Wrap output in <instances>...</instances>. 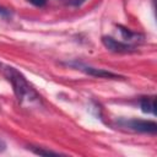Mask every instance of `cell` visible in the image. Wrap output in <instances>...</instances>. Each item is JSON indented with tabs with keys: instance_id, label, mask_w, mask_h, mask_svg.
Listing matches in <instances>:
<instances>
[{
	"instance_id": "cell-9",
	"label": "cell",
	"mask_w": 157,
	"mask_h": 157,
	"mask_svg": "<svg viewBox=\"0 0 157 157\" xmlns=\"http://www.w3.org/2000/svg\"><path fill=\"white\" fill-rule=\"evenodd\" d=\"M10 15H11V12H10L7 9L0 6V16H2V17H9Z\"/></svg>"
},
{
	"instance_id": "cell-12",
	"label": "cell",
	"mask_w": 157,
	"mask_h": 157,
	"mask_svg": "<svg viewBox=\"0 0 157 157\" xmlns=\"http://www.w3.org/2000/svg\"><path fill=\"white\" fill-rule=\"evenodd\" d=\"M0 66H1V64H0Z\"/></svg>"
},
{
	"instance_id": "cell-7",
	"label": "cell",
	"mask_w": 157,
	"mask_h": 157,
	"mask_svg": "<svg viewBox=\"0 0 157 157\" xmlns=\"http://www.w3.org/2000/svg\"><path fill=\"white\" fill-rule=\"evenodd\" d=\"M32 151L36 155H39V156H59L60 155L59 152H54V151L45 150V148H37V147H33Z\"/></svg>"
},
{
	"instance_id": "cell-2",
	"label": "cell",
	"mask_w": 157,
	"mask_h": 157,
	"mask_svg": "<svg viewBox=\"0 0 157 157\" xmlns=\"http://www.w3.org/2000/svg\"><path fill=\"white\" fill-rule=\"evenodd\" d=\"M123 126L137 131V132H147V134H156L157 124L152 120H140V119H130L121 121Z\"/></svg>"
},
{
	"instance_id": "cell-5",
	"label": "cell",
	"mask_w": 157,
	"mask_h": 157,
	"mask_svg": "<svg viewBox=\"0 0 157 157\" xmlns=\"http://www.w3.org/2000/svg\"><path fill=\"white\" fill-rule=\"evenodd\" d=\"M140 107H141V110L144 113H147V114H152L155 115L156 114V105H155V97H144L140 102Z\"/></svg>"
},
{
	"instance_id": "cell-11",
	"label": "cell",
	"mask_w": 157,
	"mask_h": 157,
	"mask_svg": "<svg viewBox=\"0 0 157 157\" xmlns=\"http://www.w3.org/2000/svg\"><path fill=\"white\" fill-rule=\"evenodd\" d=\"M5 150V144L2 142V140H0V152H2Z\"/></svg>"
},
{
	"instance_id": "cell-10",
	"label": "cell",
	"mask_w": 157,
	"mask_h": 157,
	"mask_svg": "<svg viewBox=\"0 0 157 157\" xmlns=\"http://www.w3.org/2000/svg\"><path fill=\"white\" fill-rule=\"evenodd\" d=\"M83 1H85V0H74V1H72V4L77 6V5H81V4L83 2Z\"/></svg>"
},
{
	"instance_id": "cell-8",
	"label": "cell",
	"mask_w": 157,
	"mask_h": 157,
	"mask_svg": "<svg viewBox=\"0 0 157 157\" xmlns=\"http://www.w3.org/2000/svg\"><path fill=\"white\" fill-rule=\"evenodd\" d=\"M47 1H48V0H28V2H31L32 5H34V6H38V7H40V6H44V5L47 4Z\"/></svg>"
},
{
	"instance_id": "cell-3",
	"label": "cell",
	"mask_w": 157,
	"mask_h": 157,
	"mask_svg": "<svg viewBox=\"0 0 157 157\" xmlns=\"http://www.w3.org/2000/svg\"><path fill=\"white\" fill-rule=\"evenodd\" d=\"M102 43L104 44V47L107 49H109L110 52H114V53H130L134 50V47L131 44L119 42L112 37H103Z\"/></svg>"
},
{
	"instance_id": "cell-6",
	"label": "cell",
	"mask_w": 157,
	"mask_h": 157,
	"mask_svg": "<svg viewBox=\"0 0 157 157\" xmlns=\"http://www.w3.org/2000/svg\"><path fill=\"white\" fill-rule=\"evenodd\" d=\"M118 28H119V31H120V33H121V36L125 40H136V38H139L137 33H134V32H131L130 29H128L123 26H118Z\"/></svg>"
},
{
	"instance_id": "cell-1",
	"label": "cell",
	"mask_w": 157,
	"mask_h": 157,
	"mask_svg": "<svg viewBox=\"0 0 157 157\" xmlns=\"http://www.w3.org/2000/svg\"><path fill=\"white\" fill-rule=\"evenodd\" d=\"M5 76L11 82V85L13 87V92L21 103H26L28 105H32V104L39 102V96L29 86V83L27 82L25 76L21 72H18L15 67L7 66L5 69Z\"/></svg>"
},
{
	"instance_id": "cell-4",
	"label": "cell",
	"mask_w": 157,
	"mask_h": 157,
	"mask_svg": "<svg viewBox=\"0 0 157 157\" xmlns=\"http://www.w3.org/2000/svg\"><path fill=\"white\" fill-rule=\"evenodd\" d=\"M76 67L80 69V70H82L83 72L91 75V76H96V77H99V78H114V80H117V78H124L123 76L117 75V74L110 72V71H107L104 69H97V67L86 66V65H81V64L76 65Z\"/></svg>"
}]
</instances>
